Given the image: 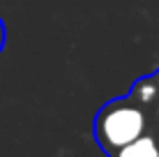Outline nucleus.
I'll return each mask as SVG.
<instances>
[{"instance_id":"1","label":"nucleus","mask_w":159,"mask_h":157,"mask_svg":"<svg viewBox=\"0 0 159 157\" xmlns=\"http://www.w3.org/2000/svg\"><path fill=\"white\" fill-rule=\"evenodd\" d=\"M148 132V113L127 97L106 102L95 116V139L106 155Z\"/></svg>"},{"instance_id":"2","label":"nucleus","mask_w":159,"mask_h":157,"mask_svg":"<svg viewBox=\"0 0 159 157\" xmlns=\"http://www.w3.org/2000/svg\"><path fill=\"white\" fill-rule=\"evenodd\" d=\"M129 97L148 113L152 109V104L159 99V72H152V74L136 79L129 90Z\"/></svg>"},{"instance_id":"3","label":"nucleus","mask_w":159,"mask_h":157,"mask_svg":"<svg viewBox=\"0 0 159 157\" xmlns=\"http://www.w3.org/2000/svg\"><path fill=\"white\" fill-rule=\"evenodd\" d=\"M108 157H159V136L152 129H148L139 139H134L127 145L113 150Z\"/></svg>"},{"instance_id":"4","label":"nucleus","mask_w":159,"mask_h":157,"mask_svg":"<svg viewBox=\"0 0 159 157\" xmlns=\"http://www.w3.org/2000/svg\"><path fill=\"white\" fill-rule=\"evenodd\" d=\"M148 129H152L159 136V99L152 104V109L148 111Z\"/></svg>"},{"instance_id":"5","label":"nucleus","mask_w":159,"mask_h":157,"mask_svg":"<svg viewBox=\"0 0 159 157\" xmlns=\"http://www.w3.org/2000/svg\"><path fill=\"white\" fill-rule=\"evenodd\" d=\"M5 39H7V32H5V23H2V19H0V53H2V48H5Z\"/></svg>"}]
</instances>
